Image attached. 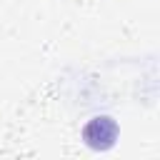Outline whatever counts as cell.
<instances>
[{
	"label": "cell",
	"mask_w": 160,
	"mask_h": 160,
	"mask_svg": "<svg viewBox=\"0 0 160 160\" xmlns=\"http://www.w3.org/2000/svg\"><path fill=\"white\" fill-rule=\"evenodd\" d=\"M80 138H82V142H85L90 150L105 152V150L115 148V142H118V138H120V125H118V120L110 118V115H92V118L82 125Z\"/></svg>",
	"instance_id": "obj_1"
}]
</instances>
